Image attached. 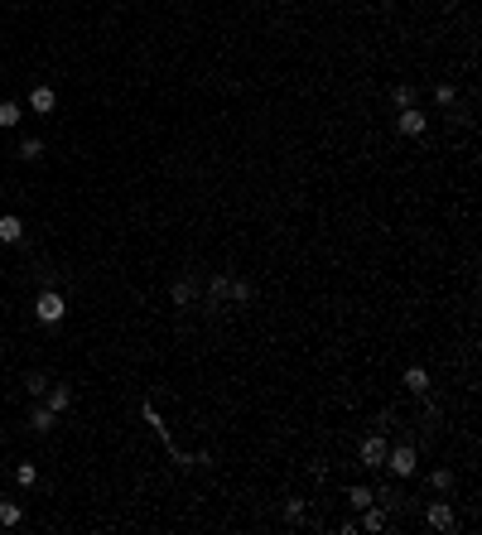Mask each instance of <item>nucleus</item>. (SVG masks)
Masks as SVG:
<instances>
[{
  "label": "nucleus",
  "instance_id": "obj_16",
  "mask_svg": "<svg viewBox=\"0 0 482 535\" xmlns=\"http://www.w3.org/2000/svg\"><path fill=\"white\" fill-rule=\"evenodd\" d=\"M19 516H24V511H19L15 502H0V526H19Z\"/></svg>",
  "mask_w": 482,
  "mask_h": 535
},
{
  "label": "nucleus",
  "instance_id": "obj_22",
  "mask_svg": "<svg viewBox=\"0 0 482 535\" xmlns=\"http://www.w3.org/2000/svg\"><path fill=\"white\" fill-rule=\"evenodd\" d=\"M390 97H395V107H410V102H415V92H410V87H395Z\"/></svg>",
  "mask_w": 482,
  "mask_h": 535
},
{
  "label": "nucleus",
  "instance_id": "obj_1",
  "mask_svg": "<svg viewBox=\"0 0 482 535\" xmlns=\"http://www.w3.org/2000/svg\"><path fill=\"white\" fill-rule=\"evenodd\" d=\"M63 314H68V299H63L58 290H44V295L34 299V319L44 323V328H53V323H63Z\"/></svg>",
  "mask_w": 482,
  "mask_h": 535
},
{
  "label": "nucleus",
  "instance_id": "obj_6",
  "mask_svg": "<svg viewBox=\"0 0 482 535\" xmlns=\"http://www.w3.org/2000/svg\"><path fill=\"white\" fill-rule=\"evenodd\" d=\"M44 396H49V401H44V405H49V410H53V415H63V410H68V405H73V386H53V391H44Z\"/></svg>",
  "mask_w": 482,
  "mask_h": 535
},
{
  "label": "nucleus",
  "instance_id": "obj_2",
  "mask_svg": "<svg viewBox=\"0 0 482 535\" xmlns=\"http://www.w3.org/2000/svg\"><path fill=\"white\" fill-rule=\"evenodd\" d=\"M390 468V477H415V448L410 444H395V448H386V463Z\"/></svg>",
  "mask_w": 482,
  "mask_h": 535
},
{
  "label": "nucleus",
  "instance_id": "obj_21",
  "mask_svg": "<svg viewBox=\"0 0 482 535\" xmlns=\"http://www.w3.org/2000/svg\"><path fill=\"white\" fill-rule=\"evenodd\" d=\"M232 299H241V304H246V299H251V285H246V280H232Z\"/></svg>",
  "mask_w": 482,
  "mask_h": 535
},
{
  "label": "nucleus",
  "instance_id": "obj_10",
  "mask_svg": "<svg viewBox=\"0 0 482 535\" xmlns=\"http://www.w3.org/2000/svg\"><path fill=\"white\" fill-rule=\"evenodd\" d=\"M169 295H174V304H179V309H189L193 299H198V285H193V280H179Z\"/></svg>",
  "mask_w": 482,
  "mask_h": 535
},
{
  "label": "nucleus",
  "instance_id": "obj_13",
  "mask_svg": "<svg viewBox=\"0 0 482 535\" xmlns=\"http://www.w3.org/2000/svg\"><path fill=\"white\" fill-rule=\"evenodd\" d=\"M15 482H19V487H34V482H39V468H34V463H19V468H15Z\"/></svg>",
  "mask_w": 482,
  "mask_h": 535
},
{
  "label": "nucleus",
  "instance_id": "obj_4",
  "mask_svg": "<svg viewBox=\"0 0 482 535\" xmlns=\"http://www.w3.org/2000/svg\"><path fill=\"white\" fill-rule=\"evenodd\" d=\"M386 448H390V444H386L381 434L362 439V463H367V468H381V463H386Z\"/></svg>",
  "mask_w": 482,
  "mask_h": 535
},
{
  "label": "nucleus",
  "instance_id": "obj_5",
  "mask_svg": "<svg viewBox=\"0 0 482 535\" xmlns=\"http://www.w3.org/2000/svg\"><path fill=\"white\" fill-rule=\"evenodd\" d=\"M395 125H400V135H424V116L415 107H400V121H395Z\"/></svg>",
  "mask_w": 482,
  "mask_h": 535
},
{
  "label": "nucleus",
  "instance_id": "obj_3",
  "mask_svg": "<svg viewBox=\"0 0 482 535\" xmlns=\"http://www.w3.org/2000/svg\"><path fill=\"white\" fill-rule=\"evenodd\" d=\"M424 521H429L434 531H454V526H458V516H454V507H449V502H434V507L424 511Z\"/></svg>",
  "mask_w": 482,
  "mask_h": 535
},
{
  "label": "nucleus",
  "instance_id": "obj_14",
  "mask_svg": "<svg viewBox=\"0 0 482 535\" xmlns=\"http://www.w3.org/2000/svg\"><path fill=\"white\" fill-rule=\"evenodd\" d=\"M347 502L362 511V507H372V502H377V492H372V487H352V492H347Z\"/></svg>",
  "mask_w": 482,
  "mask_h": 535
},
{
  "label": "nucleus",
  "instance_id": "obj_8",
  "mask_svg": "<svg viewBox=\"0 0 482 535\" xmlns=\"http://www.w3.org/2000/svg\"><path fill=\"white\" fill-rule=\"evenodd\" d=\"M29 107L34 111H53L58 107V92H53V87H34V92H29Z\"/></svg>",
  "mask_w": 482,
  "mask_h": 535
},
{
  "label": "nucleus",
  "instance_id": "obj_17",
  "mask_svg": "<svg viewBox=\"0 0 482 535\" xmlns=\"http://www.w3.org/2000/svg\"><path fill=\"white\" fill-rule=\"evenodd\" d=\"M24 386H29V396H44V391H49V376H44V371H29Z\"/></svg>",
  "mask_w": 482,
  "mask_h": 535
},
{
  "label": "nucleus",
  "instance_id": "obj_11",
  "mask_svg": "<svg viewBox=\"0 0 482 535\" xmlns=\"http://www.w3.org/2000/svg\"><path fill=\"white\" fill-rule=\"evenodd\" d=\"M405 386H410L415 396H424V391H429V371H424V367H410V371H405Z\"/></svg>",
  "mask_w": 482,
  "mask_h": 535
},
{
  "label": "nucleus",
  "instance_id": "obj_12",
  "mask_svg": "<svg viewBox=\"0 0 482 535\" xmlns=\"http://www.w3.org/2000/svg\"><path fill=\"white\" fill-rule=\"evenodd\" d=\"M19 125V102H0V130Z\"/></svg>",
  "mask_w": 482,
  "mask_h": 535
},
{
  "label": "nucleus",
  "instance_id": "obj_9",
  "mask_svg": "<svg viewBox=\"0 0 482 535\" xmlns=\"http://www.w3.org/2000/svg\"><path fill=\"white\" fill-rule=\"evenodd\" d=\"M29 429H34V434H49V429H53V410H49V405H34V410H29Z\"/></svg>",
  "mask_w": 482,
  "mask_h": 535
},
{
  "label": "nucleus",
  "instance_id": "obj_7",
  "mask_svg": "<svg viewBox=\"0 0 482 535\" xmlns=\"http://www.w3.org/2000/svg\"><path fill=\"white\" fill-rule=\"evenodd\" d=\"M19 236H24V222H19L15 213H5V217H0V241H5V246H15Z\"/></svg>",
  "mask_w": 482,
  "mask_h": 535
},
{
  "label": "nucleus",
  "instance_id": "obj_15",
  "mask_svg": "<svg viewBox=\"0 0 482 535\" xmlns=\"http://www.w3.org/2000/svg\"><path fill=\"white\" fill-rule=\"evenodd\" d=\"M362 511H367V516H362V526H367V531H381V526H386V511H381V507H362Z\"/></svg>",
  "mask_w": 482,
  "mask_h": 535
},
{
  "label": "nucleus",
  "instance_id": "obj_18",
  "mask_svg": "<svg viewBox=\"0 0 482 535\" xmlns=\"http://www.w3.org/2000/svg\"><path fill=\"white\" fill-rule=\"evenodd\" d=\"M429 482H434V492H449V487H454V473L439 468V473H429Z\"/></svg>",
  "mask_w": 482,
  "mask_h": 535
},
{
  "label": "nucleus",
  "instance_id": "obj_20",
  "mask_svg": "<svg viewBox=\"0 0 482 535\" xmlns=\"http://www.w3.org/2000/svg\"><path fill=\"white\" fill-rule=\"evenodd\" d=\"M19 155H24V159H39V155H44V145H39V140H24V145H19Z\"/></svg>",
  "mask_w": 482,
  "mask_h": 535
},
{
  "label": "nucleus",
  "instance_id": "obj_23",
  "mask_svg": "<svg viewBox=\"0 0 482 535\" xmlns=\"http://www.w3.org/2000/svg\"><path fill=\"white\" fill-rule=\"evenodd\" d=\"M0 352H5V347H0Z\"/></svg>",
  "mask_w": 482,
  "mask_h": 535
},
{
  "label": "nucleus",
  "instance_id": "obj_19",
  "mask_svg": "<svg viewBox=\"0 0 482 535\" xmlns=\"http://www.w3.org/2000/svg\"><path fill=\"white\" fill-rule=\"evenodd\" d=\"M232 295V280L227 275H212V299H227Z\"/></svg>",
  "mask_w": 482,
  "mask_h": 535
}]
</instances>
